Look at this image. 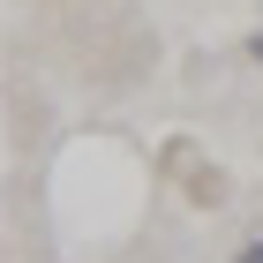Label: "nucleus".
<instances>
[{
    "mask_svg": "<svg viewBox=\"0 0 263 263\" xmlns=\"http://www.w3.org/2000/svg\"><path fill=\"white\" fill-rule=\"evenodd\" d=\"M233 263H263V241H241V248H233Z\"/></svg>",
    "mask_w": 263,
    "mask_h": 263,
    "instance_id": "1",
    "label": "nucleus"
},
{
    "mask_svg": "<svg viewBox=\"0 0 263 263\" xmlns=\"http://www.w3.org/2000/svg\"><path fill=\"white\" fill-rule=\"evenodd\" d=\"M248 53H256V61H263V30H256V38H248Z\"/></svg>",
    "mask_w": 263,
    "mask_h": 263,
    "instance_id": "2",
    "label": "nucleus"
}]
</instances>
